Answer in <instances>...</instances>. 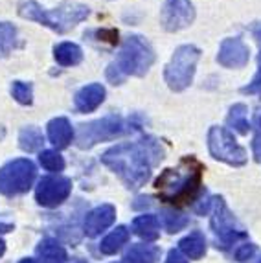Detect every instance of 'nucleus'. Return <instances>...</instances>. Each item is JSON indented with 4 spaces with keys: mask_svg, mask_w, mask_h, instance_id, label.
I'll use <instances>...</instances> for the list:
<instances>
[{
    "mask_svg": "<svg viewBox=\"0 0 261 263\" xmlns=\"http://www.w3.org/2000/svg\"><path fill=\"white\" fill-rule=\"evenodd\" d=\"M256 252H257L256 245H252V243H245V245H241L239 249L235 250V259H237L239 263H247Z\"/></svg>",
    "mask_w": 261,
    "mask_h": 263,
    "instance_id": "30",
    "label": "nucleus"
},
{
    "mask_svg": "<svg viewBox=\"0 0 261 263\" xmlns=\"http://www.w3.org/2000/svg\"><path fill=\"white\" fill-rule=\"evenodd\" d=\"M250 50L239 37H228L221 43L217 52V63L225 68H243L248 65Z\"/></svg>",
    "mask_w": 261,
    "mask_h": 263,
    "instance_id": "12",
    "label": "nucleus"
},
{
    "mask_svg": "<svg viewBox=\"0 0 261 263\" xmlns=\"http://www.w3.org/2000/svg\"><path fill=\"white\" fill-rule=\"evenodd\" d=\"M164 158L160 142L144 136L140 142H123L101 155V162L116 173L127 188H140L151 177V167Z\"/></svg>",
    "mask_w": 261,
    "mask_h": 263,
    "instance_id": "1",
    "label": "nucleus"
},
{
    "mask_svg": "<svg viewBox=\"0 0 261 263\" xmlns=\"http://www.w3.org/2000/svg\"><path fill=\"white\" fill-rule=\"evenodd\" d=\"M18 17L33 21L41 26H46L57 33H66L74 30L79 22L87 21L90 15V8L79 2H63L57 8L46 9L37 0H18L17 2Z\"/></svg>",
    "mask_w": 261,
    "mask_h": 263,
    "instance_id": "2",
    "label": "nucleus"
},
{
    "mask_svg": "<svg viewBox=\"0 0 261 263\" xmlns=\"http://www.w3.org/2000/svg\"><path fill=\"white\" fill-rule=\"evenodd\" d=\"M6 136V129L2 127V125H0V140H2V138H4Z\"/></svg>",
    "mask_w": 261,
    "mask_h": 263,
    "instance_id": "40",
    "label": "nucleus"
},
{
    "mask_svg": "<svg viewBox=\"0 0 261 263\" xmlns=\"http://www.w3.org/2000/svg\"><path fill=\"white\" fill-rule=\"evenodd\" d=\"M247 263H261V252H259V250H257L256 254H254V256H252V258L248 259V261H247Z\"/></svg>",
    "mask_w": 261,
    "mask_h": 263,
    "instance_id": "36",
    "label": "nucleus"
},
{
    "mask_svg": "<svg viewBox=\"0 0 261 263\" xmlns=\"http://www.w3.org/2000/svg\"><path fill=\"white\" fill-rule=\"evenodd\" d=\"M202 166L193 157L184 158L177 170H164L157 179L155 186L158 190V197L170 202H182L193 199L200 186Z\"/></svg>",
    "mask_w": 261,
    "mask_h": 263,
    "instance_id": "4",
    "label": "nucleus"
},
{
    "mask_svg": "<svg viewBox=\"0 0 261 263\" xmlns=\"http://www.w3.org/2000/svg\"><path fill=\"white\" fill-rule=\"evenodd\" d=\"M252 153H254V158H256L257 162H261V131L256 133L252 140Z\"/></svg>",
    "mask_w": 261,
    "mask_h": 263,
    "instance_id": "33",
    "label": "nucleus"
},
{
    "mask_svg": "<svg viewBox=\"0 0 261 263\" xmlns=\"http://www.w3.org/2000/svg\"><path fill=\"white\" fill-rule=\"evenodd\" d=\"M195 21V8L192 0H165L160 9V26L170 33L192 26Z\"/></svg>",
    "mask_w": 261,
    "mask_h": 263,
    "instance_id": "10",
    "label": "nucleus"
},
{
    "mask_svg": "<svg viewBox=\"0 0 261 263\" xmlns=\"http://www.w3.org/2000/svg\"><path fill=\"white\" fill-rule=\"evenodd\" d=\"M105 96H107V92H105L103 85L90 83V85H87V87L79 88L78 92H76L74 105L79 112L87 114V112H92V110H96L105 101Z\"/></svg>",
    "mask_w": 261,
    "mask_h": 263,
    "instance_id": "14",
    "label": "nucleus"
},
{
    "mask_svg": "<svg viewBox=\"0 0 261 263\" xmlns=\"http://www.w3.org/2000/svg\"><path fill=\"white\" fill-rule=\"evenodd\" d=\"M4 252H6V243L2 241V239H0V258L4 256Z\"/></svg>",
    "mask_w": 261,
    "mask_h": 263,
    "instance_id": "38",
    "label": "nucleus"
},
{
    "mask_svg": "<svg viewBox=\"0 0 261 263\" xmlns=\"http://www.w3.org/2000/svg\"><path fill=\"white\" fill-rule=\"evenodd\" d=\"M241 92H243V94L261 92V52H259V55H257V72H256V76H254V79L247 85V87L241 88Z\"/></svg>",
    "mask_w": 261,
    "mask_h": 263,
    "instance_id": "29",
    "label": "nucleus"
},
{
    "mask_svg": "<svg viewBox=\"0 0 261 263\" xmlns=\"http://www.w3.org/2000/svg\"><path fill=\"white\" fill-rule=\"evenodd\" d=\"M70 192H72V180L61 175H50L39 180L35 190V199L41 206L55 208L68 199Z\"/></svg>",
    "mask_w": 261,
    "mask_h": 263,
    "instance_id": "11",
    "label": "nucleus"
},
{
    "mask_svg": "<svg viewBox=\"0 0 261 263\" xmlns=\"http://www.w3.org/2000/svg\"><path fill=\"white\" fill-rule=\"evenodd\" d=\"M37 170L30 158H17L0 167V193L13 197L26 193L33 186Z\"/></svg>",
    "mask_w": 261,
    "mask_h": 263,
    "instance_id": "7",
    "label": "nucleus"
},
{
    "mask_svg": "<svg viewBox=\"0 0 261 263\" xmlns=\"http://www.w3.org/2000/svg\"><path fill=\"white\" fill-rule=\"evenodd\" d=\"M44 144V138H43V133L41 129L33 127H24L18 135V145H21L22 151H28V153H33V151H39Z\"/></svg>",
    "mask_w": 261,
    "mask_h": 263,
    "instance_id": "23",
    "label": "nucleus"
},
{
    "mask_svg": "<svg viewBox=\"0 0 261 263\" xmlns=\"http://www.w3.org/2000/svg\"><path fill=\"white\" fill-rule=\"evenodd\" d=\"M162 223H164V228L167 232L175 234L184 230L190 224V219H188V215H184L179 210H164L162 212Z\"/></svg>",
    "mask_w": 261,
    "mask_h": 263,
    "instance_id": "25",
    "label": "nucleus"
},
{
    "mask_svg": "<svg viewBox=\"0 0 261 263\" xmlns=\"http://www.w3.org/2000/svg\"><path fill=\"white\" fill-rule=\"evenodd\" d=\"M18 263H39L37 259H31V258H24V259H21Z\"/></svg>",
    "mask_w": 261,
    "mask_h": 263,
    "instance_id": "39",
    "label": "nucleus"
},
{
    "mask_svg": "<svg viewBox=\"0 0 261 263\" xmlns=\"http://www.w3.org/2000/svg\"><path fill=\"white\" fill-rule=\"evenodd\" d=\"M133 129V123L130 120H123L122 116H105L101 120H94V122L83 123L78 129V136H76V144H78L79 149H90L100 142L114 140L118 136H123L127 133H130Z\"/></svg>",
    "mask_w": 261,
    "mask_h": 263,
    "instance_id": "6",
    "label": "nucleus"
},
{
    "mask_svg": "<svg viewBox=\"0 0 261 263\" xmlns=\"http://www.w3.org/2000/svg\"><path fill=\"white\" fill-rule=\"evenodd\" d=\"M114 219H116V208L113 204H101V206L88 212L85 217V224H83L85 234L88 237L100 236L103 230H107L114 223Z\"/></svg>",
    "mask_w": 261,
    "mask_h": 263,
    "instance_id": "13",
    "label": "nucleus"
},
{
    "mask_svg": "<svg viewBox=\"0 0 261 263\" xmlns=\"http://www.w3.org/2000/svg\"><path fill=\"white\" fill-rule=\"evenodd\" d=\"M165 263H190L186 259V256L180 252V250H170V254H167V259H165Z\"/></svg>",
    "mask_w": 261,
    "mask_h": 263,
    "instance_id": "32",
    "label": "nucleus"
},
{
    "mask_svg": "<svg viewBox=\"0 0 261 263\" xmlns=\"http://www.w3.org/2000/svg\"><path fill=\"white\" fill-rule=\"evenodd\" d=\"M252 35L256 37V41L261 44V24H257V26L252 28Z\"/></svg>",
    "mask_w": 261,
    "mask_h": 263,
    "instance_id": "35",
    "label": "nucleus"
},
{
    "mask_svg": "<svg viewBox=\"0 0 261 263\" xmlns=\"http://www.w3.org/2000/svg\"><path fill=\"white\" fill-rule=\"evenodd\" d=\"M254 123H256V127H259V131H261V112L256 114V118H254Z\"/></svg>",
    "mask_w": 261,
    "mask_h": 263,
    "instance_id": "37",
    "label": "nucleus"
},
{
    "mask_svg": "<svg viewBox=\"0 0 261 263\" xmlns=\"http://www.w3.org/2000/svg\"><path fill=\"white\" fill-rule=\"evenodd\" d=\"M129 241V230L125 227H116L107 237H103V241L100 243L101 254L113 256L118 250L122 249L125 243Z\"/></svg>",
    "mask_w": 261,
    "mask_h": 263,
    "instance_id": "21",
    "label": "nucleus"
},
{
    "mask_svg": "<svg viewBox=\"0 0 261 263\" xmlns=\"http://www.w3.org/2000/svg\"><path fill=\"white\" fill-rule=\"evenodd\" d=\"M17 28L9 22H0V59L8 57L9 53L17 48Z\"/></svg>",
    "mask_w": 261,
    "mask_h": 263,
    "instance_id": "24",
    "label": "nucleus"
},
{
    "mask_svg": "<svg viewBox=\"0 0 261 263\" xmlns=\"http://www.w3.org/2000/svg\"><path fill=\"white\" fill-rule=\"evenodd\" d=\"M13 230V223H6V221L0 219V234H8Z\"/></svg>",
    "mask_w": 261,
    "mask_h": 263,
    "instance_id": "34",
    "label": "nucleus"
},
{
    "mask_svg": "<svg viewBox=\"0 0 261 263\" xmlns=\"http://www.w3.org/2000/svg\"><path fill=\"white\" fill-rule=\"evenodd\" d=\"M153 63H155V52L149 41H145L142 35H129L123 41L116 61L107 66L105 76L109 79V83L122 85L129 76H135V78L145 76Z\"/></svg>",
    "mask_w": 261,
    "mask_h": 263,
    "instance_id": "3",
    "label": "nucleus"
},
{
    "mask_svg": "<svg viewBox=\"0 0 261 263\" xmlns=\"http://www.w3.org/2000/svg\"><path fill=\"white\" fill-rule=\"evenodd\" d=\"M11 96L21 105H31L33 103V85L26 83V81H13Z\"/></svg>",
    "mask_w": 261,
    "mask_h": 263,
    "instance_id": "26",
    "label": "nucleus"
},
{
    "mask_svg": "<svg viewBox=\"0 0 261 263\" xmlns=\"http://www.w3.org/2000/svg\"><path fill=\"white\" fill-rule=\"evenodd\" d=\"M130 230L144 241H155L160 236V223H158V217L153 214H144L136 217L130 224Z\"/></svg>",
    "mask_w": 261,
    "mask_h": 263,
    "instance_id": "16",
    "label": "nucleus"
},
{
    "mask_svg": "<svg viewBox=\"0 0 261 263\" xmlns=\"http://www.w3.org/2000/svg\"><path fill=\"white\" fill-rule=\"evenodd\" d=\"M37 256L44 263H66V250L59 241L46 237L37 245Z\"/></svg>",
    "mask_w": 261,
    "mask_h": 263,
    "instance_id": "18",
    "label": "nucleus"
},
{
    "mask_svg": "<svg viewBox=\"0 0 261 263\" xmlns=\"http://www.w3.org/2000/svg\"><path fill=\"white\" fill-rule=\"evenodd\" d=\"M70 263H85V261H83V259H72Z\"/></svg>",
    "mask_w": 261,
    "mask_h": 263,
    "instance_id": "41",
    "label": "nucleus"
},
{
    "mask_svg": "<svg viewBox=\"0 0 261 263\" xmlns=\"http://www.w3.org/2000/svg\"><path fill=\"white\" fill-rule=\"evenodd\" d=\"M39 162H41V166H43L44 170L55 171V173H59V171L65 170V158L57 153V151H52V149L41 151Z\"/></svg>",
    "mask_w": 261,
    "mask_h": 263,
    "instance_id": "27",
    "label": "nucleus"
},
{
    "mask_svg": "<svg viewBox=\"0 0 261 263\" xmlns=\"http://www.w3.org/2000/svg\"><path fill=\"white\" fill-rule=\"evenodd\" d=\"M46 131H48V140L52 142L53 147H57V149L68 147L72 138H74V129L70 125L68 118H65V116L50 120L48 125H46Z\"/></svg>",
    "mask_w": 261,
    "mask_h": 263,
    "instance_id": "15",
    "label": "nucleus"
},
{
    "mask_svg": "<svg viewBox=\"0 0 261 263\" xmlns=\"http://www.w3.org/2000/svg\"><path fill=\"white\" fill-rule=\"evenodd\" d=\"M118 30L114 28H101V30H94L85 33V37H92V41H98V43H105L109 46H116L118 44Z\"/></svg>",
    "mask_w": 261,
    "mask_h": 263,
    "instance_id": "28",
    "label": "nucleus"
},
{
    "mask_svg": "<svg viewBox=\"0 0 261 263\" xmlns=\"http://www.w3.org/2000/svg\"><path fill=\"white\" fill-rule=\"evenodd\" d=\"M247 112H248V109L245 103H235V105H232L230 110H228L227 123L234 131L239 133V135H248V131L252 129L247 120Z\"/></svg>",
    "mask_w": 261,
    "mask_h": 263,
    "instance_id": "22",
    "label": "nucleus"
},
{
    "mask_svg": "<svg viewBox=\"0 0 261 263\" xmlns=\"http://www.w3.org/2000/svg\"><path fill=\"white\" fill-rule=\"evenodd\" d=\"M179 250L190 259H200L206 254V237L200 232H192L182 237L179 243Z\"/></svg>",
    "mask_w": 261,
    "mask_h": 263,
    "instance_id": "20",
    "label": "nucleus"
},
{
    "mask_svg": "<svg viewBox=\"0 0 261 263\" xmlns=\"http://www.w3.org/2000/svg\"><path fill=\"white\" fill-rule=\"evenodd\" d=\"M160 249L153 245H133L123 256V263H158Z\"/></svg>",
    "mask_w": 261,
    "mask_h": 263,
    "instance_id": "19",
    "label": "nucleus"
},
{
    "mask_svg": "<svg viewBox=\"0 0 261 263\" xmlns=\"http://www.w3.org/2000/svg\"><path fill=\"white\" fill-rule=\"evenodd\" d=\"M208 193H202V197L199 199V202H193V210L197 212V214H206V212H208V208H210V201H208Z\"/></svg>",
    "mask_w": 261,
    "mask_h": 263,
    "instance_id": "31",
    "label": "nucleus"
},
{
    "mask_svg": "<svg viewBox=\"0 0 261 263\" xmlns=\"http://www.w3.org/2000/svg\"><path fill=\"white\" fill-rule=\"evenodd\" d=\"M212 228L217 239L222 243L221 247H230L234 243H237L239 239L247 237L241 224L237 223V219L234 217L230 210H228L227 202L222 197L213 199V214H212Z\"/></svg>",
    "mask_w": 261,
    "mask_h": 263,
    "instance_id": "9",
    "label": "nucleus"
},
{
    "mask_svg": "<svg viewBox=\"0 0 261 263\" xmlns=\"http://www.w3.org/2000/svg\"><path fill=\"white\" fill-rule=\"evenodd\" d=\"M200 55V50L193 44H182L173 52L171 61L164 68L165 83L173 92H182L193 83Z\"/></svg>",
    "mask_w": 261,
    "mask_h": 263,
    "instance_id": "5",
    "label": "nucleus"
},
{
    "mask_svg": "<svg viewBox=\"0 0 261 263\" xmlns=\"http://www.w3.org/2000/svg\"><path fill=\"white\" fill-rule=\"evenodd\" d=\"M53 59L61 66H76L83 61V50L79 44L65 41L53 46Z\"/></svg>",
    "mask_w": 261,
    "mask_h": 263,
    "instance_id": "17",
    "label": "nucleus"
},
{
    "mask_svg": "<svg viewBox=\"0 0 261 263\" xmlns=\"http://www.w3.org/2000/svg\"><path fill=\"white\" fill-rule=\"evenodd\" d=\"M208 149L215 160L230 166H245L248 160L247 151L235 140V136L227 127L213 125L208 131Z\"/></svg>",
    "mask_w": 261,
    "mask_h": 263,
    "instance_id": "8",
    "label": "nucleus"
}]
</instances>
